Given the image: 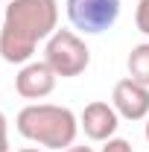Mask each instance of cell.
<instances>
[{
	"mask_svg": "<svg viewBox=\"0 0 149 152\" xmlns=\"http://www.w3.org/2000/svg\"><path fill=\"white\" fill-rule=\"evenodd\" d=\"M58 29V0H12L0 23V58L26 64L35 47Z\"/></svg>",
	"mask_w": 149,
	"mask_h": 152,
	"instance_id": "1",
	"label": "cell"
},
{
	"mask_svg": "<svg viewBox=\"0 0 149 152\" xmlns=\"http://www.w3.org/2000/svg\"><path fill=\"white\" fill-rule=\"evenodd\" d=\"M15 129L20 132V137L38 143L41 149H70L79 134V117L64 105L32 102L18 111Z\"/></svg>",
	"mask_w": 149,
	"mask_h": 152,
	"instance_id": "2",
	"label": "cell"
},
{
	"mask_svg": "<svg viewBox=\"0 0 149 152\" xmlns=\"http://www.w3.org/2000/svg\"><path fill=\"white\" fill-rule=\"evenodd\" d=\"M44 61L53 67V73L61 79L82 76L91 64V50L73 29H56L44 41Z\"/></svg>",
	"mask_w": 149,
	"mask_h": 152,
	"instance_id": "3",
	"label": "cell"
},
{
	"mask_svg": "<svg viewBox=\"0 0 149 152\" xmlns=\"http://www.w3.org/2000/svg\"><path fill=\"white\" fill-rule=\"evenodd\" d=\"M64 6L73 29L85 35H99L120 18V0H67Z\"/></svg>",
	"mask_w": 149,
	"mask_h": 152,
	"instance_id": "4",
	"label": "cell"
},
{
	"mask_svg": "<svg viewBox=\"0 0 149 152\" xmlns=\"http://www.w3.org/2000/svg\"><path fill=\"white\" fill-rule=\"evenodd\" d=\"M111 105L123 120H131V123L134 120H146L149 117V88L134 82L131 76H126V79H120L114 85Z\"/></svg>",
	"mask_w": 149,
	"mask_h": 152,
	"instance_id": "5",
	"label": "cell"
},
{
	"mask_svg": "<svg viewBox=\"0 0 149 152\" xmlns=\"http://www.w3.org/2000/svg\"><path fill=\"white\" fill-rule=\"evenodd\" d=\"M58 76L53 73V67L47 61H26L20 64L18 76H15V91L23 99H44L53 94Z\"/></svg>",
	"mask_w": 149,
	"mask_h": 152,
	"instance_id": "6",
	"label": "cell"
},
{
	"mask_svg": "<svg viewBox=\"0 0 149 152\" xmlns=\"http://www.w3.org/2000/svg\"><path fill=\"white\" fill-rule=\"evenodd\" d=\"M120 126V114L114 111V105L96 99V102H88L82 114H79V129L85 132V137H91L96 143H105L108 137H114Z\"/></svg>",
	"mask_w": 149,
	"mask_h": 152,
	"instance_id": "7",
	"label": "cell"
},
{
	"mask_svg": "<svg viewBox=\"0 0 149 152\" xmlns=\"http://www.w3.org/2000/svg\"><path fill=\"white\" fill-rule=\"evenodd\" d=\"M126 67H129V76L134 82H140V85L149 88V41L131 47L129 58H126Z\"/></svg>",
	"mask_w": 149,
	"mask_h": 152,
	"instance_id": "8",
	"label": "cell"
},
{
	"mask_svg": "<svg viewBox=\"0 0 149 152\" xmlns=\"http://www.w3.org/2000/svg\"><path fill=\"white\" fill-rule=\"evenodd\" d=\"M134 26H137V32L149 35V0H137V9H134Z\"/></svg>",
	"mask_w": 149,
	"mask_h": 152,
	"instance_id": "9",
	"label": "cell"
},
{
	"mask_svg": "<svg viewBox=\"0 0 149 152\" xmlns=\"http://www.w3.org/2000/svg\"><path fill=\"white\" fill-rule=\"evenodd\" d=\"M99 152H134V149H131V143L126 140V137H108Z\"/></svg>",
	"mask_w": 149,
	"mask_h": 152,
	"instance_id": "10",
	"label": "cell"
},
{
	"mask_svg": "<svg viewBox=\"0 0 149 152\" xmlns=\"http://www.w3.org/2000/svg\"><path fill=\"white\" fill-rule=\"evenodd\" d=\"M0 152H9V123L3 111H0Z\"/></svg>",
	"mask_w": 149,
	"mask_h": 152,
	"instance_id": "11",
	"label": "cell"
},
{
	"mask_svg": "<svg viewBox=\"0 0 149 152\" xmlns=\"http://www.w3.org/2000/svg\"><path fill=\"white\" fill-rule=\"evenodd\" d=\"M64 152H93L91 146H70V149H64Z\"/></svg>",
	"mask_w": 149,
	"mask_h": 152,
	"instance_id": "12",
	"label": "cell"
},
{
	"mask_svg": "<svg viewBox=\"0 0 149 152\" xmlns=\"http://www.w3.org/2000/svg\"><path fill=\"white\" fill-rule=\"evenodd\" d=\"M18 152H47V149H38V146H26V149H18Z\"/></svg>",
	"mask_w": 149,
	"mask_h": 152,
	"instance_id": "13",
	"label": "cell"
},
{
	"mask_svg": "<svg viewBox=\"0 0 149 152\" xmlns=\"http://www.w3.org/2000/svg\"><path fill=\"white\" fill-rule=\"evenodd\" d=\"M143 134H146V140H149V117H146V129H143Z\"/></svg>",
	"mask_w": 149,
	"mask_h": 152,
	"instance_id": "14",
	"label": "cell"
},
{
	"mask_svg": "<svg viewBox=\"0 0 149 152\" xmlns=\"http://www.w3.org/2000/svg\"><path fill=\"white\" fill-rule=\"evenodd\" d=\"M0 23H3V20H0Z\"/></svg>",
	"mask_w": 149,
	"mask_h": 152,
	"instance_id": "15",
	"label": "cell"
}]
</instances>
